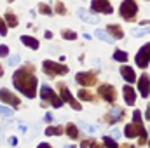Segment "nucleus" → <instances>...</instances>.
<instances>
[{"mask_svg":"<svg viewBox=\"0 0 150 148\" xmlns=\"http://www.w3.org/2000/svg\"><path fill=\"white\" fill-rule=\"evenodd\" d=\"M32 65H25L23 68H19V70H16L14 75H12V82H14V87L21 92V94H25L26 98H35V94H37V78H35V75L32 72Z\"/></svg>","mask_w":150,"mask_h":148,"instance_id":"obj_1","label":"nucleus"},{"mask_svg":"<svg viewBox=\"0 0 150 148\" xmlns=\"http://www.w3.org/2000/svg\"><path fill=\"white\" fill-rule=\"evenodd\" d=\"M40 98H42L44 101L51 103L54 108H61V106H63V99H61V98H59V96H58L49 85H45V84L40 87Z\"/></svg>","mask_w":150,"mask_h":148,"instance_id":"obj_2","label":"nucleus"},{"mask_svg":"<svg viewBox=\"0 0 150 148\" xmlns=\"http://www.w3.org/2000/svg\"><path fill=\"white\" fill-rule=\"evenodd\" d=\"M119 11H120V16L126 21H133L134 16H136V12H138V5H136L134 0H124L120 4V9Z\"/></svg>","mask_w":150,"mask_h":148,"instance_id":"obj_3","label":"nucleus"},{"mask_svg":"<svg viewBox=\"0 0 150 148\" xmlns=\"http://www.w3.org/2000/svg\"><path fill=\"white\" fill-rule=\"evenodd\" d=\"M42 68L47 75H67L68 73V66L61 65V63H54V61H44L42 63Z\"/></svg>","mask_w":150,"mask_h":148,"instance_id":"obj_4","label":"nucleus"},{"mask_svg":"<svg viewBox=\"0 0 150 148\" xmlns=\"http://www.w3.org/2000/svg\"><path fill=\"white\" fill-rule=\"evenodd\" d=\"M124 134L127 136V138H134V136H138L140 134V143L143 145L145 141H147V131L143 129V125L142 124H129V125H126V129H124Z\"/></svg>","mask_w":150,"mask_h":148,"instance_id":"obj_5","label":"nucleus"},{"mask_svg":"<svg viewBox=\"0 0 150 148\" xmlns=\"http://www.w3.org/2000/svg\"><path fill=\"white\" fill-rule=\"evenodd\" d=\"M149 63H150V44H147V45H143L138 51V54H136V65L140 68H147Z\"/></svg>","mask_w":150,"mask_h":148,"instance_id":"obj_6","label":"nucleus"},{"mask_svg":"<svg viewBox=\"0 0 150 148\" xmlns=\"http://www.w3.org/2000/svg\"><path fill=\"white\" fill-rule=\"evenodd\" d=\"M59 92H61V99H63V101H67L74 110H80V103L75 101V98L72 96V92L67 89V85H65L63 82H59Z\"/></svg>","mask_w":150,"mask_h":148,"instance_id":"obj_7","label":"nucleus"},{"mask_svg":"<svg viewBox=\"0 0 150 148\" xmlns=\"http://www.w3.org/2000/svg\"><path fill=\"white\" fill-rule=\"evenodd\" d=\"M91 9L94 12H101V14H112L113 12L108 0H91Z\"/></svg>","mask_w":150,"mask_h":148,"instance_id":"obj_8","label":"nucleus"},{"mask_svg":"<svg viewBox=\"0 0 150 148\" xmlns=\"http://www.w3.org/2000/svg\"><path fill=\"white\" fill-rule=\"evenodd\" d=\"M75 80L79 82V84H82V85H94L96 84V75L93 73V72H82V73H77L75 75Z\"/></svg>","mask_w":150,"mask_h":148,"instance_id":"obj_9","label":"nucleus"},{"mask_svg":"<svg viewBox=\"0 0 150 148\" xmlns=\"http://www.w3.org/2000/svg\"><path fill=\"white\" fill-rule=\"evenodd\" d=\"M98 94H100L105 101H108V103H112L113 99H115V89H113L112 85H108V84L100 85V87H98Z\"/></svg>","mask_w":150,"mask_h":148,"instance_id":"obj_10","label":"nucleus"},{"mask_svg":"<svg viewBox=\"0 0 150 148\" xmlns=\"http://www.w3.org/2000/svg\"><path fill=\"white\" fill-rule=\"evenodd\" d=\"M0 99L7 105H12V106H19V98H16L9 89H0Z\"/></svg>","mask_w":150,"mask_h":148,"instance_id":"obj_11","label":"nucleus"},{"mask_svg":"<svg viewBox=\"0 0 150 148\" xmlns=\"http://www.w3.org/2000/svg\"><path fill=\"white\" fill-rule=\"evenodd\" d=\"M138 89H140L142 98H149V94H150V78H149V75H142V77H140V80H138Z\"/></svg>","mask_w":150,"mask_h":148,"instance_id":"obj_12","label":"nucleus"},{"mask_svg":"<svg viewBox=\"0 0 150 148\" xmlns=\"http://www.w3.org/2000/svg\"><path fill=\"white\" fill-rule=\"evenodd\" d=\"M77 14H79V18H80L82 21H86V23H91V25H98V23H100V18H98L96 14H91V12L86 11V9H79Z\"/></svg>","mask_w":150,"mask_h":148,"instance_id":"obj_13","label":"nucleus"},{"mask_svg":"<svg viewBox=\"0 0 150 148\" xmlns=\"http://www.w3.org/2000/svg\"><path fill=\"white\" fill-rule=\"evenodd\" d=\"M122 92H124V99H126V103H127L129 106H133V105H134V101H136V94H134V89H133L131 85H124Z\"/></svg>","mask_w":150,"mask_h":148,"instance_id":"obj_14","label":"nucleus"},{"mask_svg":"<svg viewBox=\"0 0 150 148\" xmlns=\"http://www.w3.org/2000/svg\"><path fill=\"white\" fill-rule=\"evenodd\" d=\"M120 75H122L124 80L129 82V84H133V82L136 80V73H134V70H133L131 66H122V68H120Z\"/></svg>","mask_w":150,"mask_h":148,"instance_id":"obj_15","label":"nucleus"},{"mask_svg":"<svg viewBox=\"0 0 150 148\" xmlns=\"http://www.w3.org/2000/svg\"><path fill=\"white\" fill-rule=\"evenodd\" d=\"M21 42H23V44H25L26 47L33 49V51H37L38 47H40V44H38V40H37V38L28 37V35H23V37H21Z\"/></svg>","mask_w":150,"mask_h":148,"instance_id":"obj_16","label":"nucleus"},{"mask_svg":"<svg viewBox=\"0 0 150 148\" xmlns=\"http://www.w3.org/2000/svg\"><path fill=\"white\" fill-rule=\"evenodd\" d=\"M107 32H108L113 38H122L124 37V32L120 30L119 25H108V26H107Z\"/></svg>","mask_w":150,"mask_h":148,"instance_id":"obj_17","label":"nucleus"},{"mask_svg":"<svg viewBox=\"0 0 150 148\" xmlns=\"http://www.w3.org/2000/svg\"><path fill=\"white\" fill-rule=\"evenodd\" d=\"M5 21H7V26H11V28H16L18 26V18H16V14L12 11H7L5 12Z\"/></svg>","mask_w":150,"mask_h":148,"instance_id":"obj_18","label":"nucleus"},{"mask_svg":"<svg viewBox=\"0 0 150 148\" xmlns=\"http://www.w3.org/2000/svg\"><path fill=\"white\" fill-rule=\"evenodd\" d=\"M96 37L100 38V40H103V42H108V44H113V37L110 35V33L103 32V30H96Z\"/></svg>","mask_w":150,"mask_h":148,"instance_id":"obj_19","label":"nucleus"},{"mask_svg":"<svg viewBox=\"0 0 150 148\" xmlns=\"http://www.w3.org/2000/svg\"><path fill=\"white\" fill-rule=\"evenodd\" d=\"M113 59H115V61H120V63H126V61H127V52L117 49V51L113 52Z\"/></svg>","mask_w":150,"mask_h":148,"instance_id":"obj_20","label":"nucleus"},{"mask_svg":"<svg viewBox=\"0 0 150 148\" xmlns=\"http://www.w3.org/2000/svg\"><path fill=\"white\" fill-rule=\"evenodd\" d=\"M122 117H124V111L119 110V108H115V110L110 111V115H108V120H110V122L113 124L115 120H119V118H122Z\"/></svg>","mask_w":150,"mask_h":148,"instance_id":"obj_21","label":"nucleus"},{"mask_svg":"<svg viewBox=\"0 0 150 148\" xmlns=\"http://www.w3.org/2000/svg\"><path fill=\"white\" fill-rule=\"evenodd\" d=\"M67 134H68L72 140H77V138H79V131H77V125H74V124H68V125H67Z\"/></svg>","mask_w":150,"mask_h":148,"instance_id":"obj_22","label":"nucleus"},{"mask_svg":"<svg viewBox=\"0 0 150 148\" xmlns=\"http://www.w3.org/2000/svg\"><path fill=\"white\" fill-rule=\"evenodd\" d=\"M149 33H150V26L149 28H134V30H131L133 37H143V35H149Z\"/></svg>","mask_w":150,"mask_h":148,"instance_id":"obj_23","label":"nucleus"},{"mask_svg":"<svg viewBox=\"0 0 150 148\" xmlns=\"http://www.w3.org/2000/svg\"><path fill=\"white\" fill-rule=\"evenodd\" d=\"M79 98H80L82 101H93V98H94V96H93L89 91H86V89H80V91H79Z\"/></svg>","mask_w":150,"mask_h":148,"instance_id":"obj_24","label":"nucleus"},{"mask_svg":"<svg viewBox=\"0 0 150 148\" xmlns=\"http://www.w3.org/2000/svg\"><path fill=\"white\" fill-rule=\"evenodd\" d=\"M38 11H40L42 14H45V16H51V14H52V9H51L47 4H38Z\"/></svg>","mask_w":150,"mask_h":148,"instance_id":"obj_25","label":"nucleus"},{"mask_svg":"<svg viewBox=\"0 0 150 148\" xmlns=\"http://www.w3.org/2000/svg\"><path fill=\"white\" fill-rule=\"evenodd\" d=\"M45 134L47 136H52V134H58L59 136V134H63V129L61 127H47L45 129Z\"/></svg>","mask_w":150,"mask_h":148,"instance_id":"obj_26","label":"nucleus"},{"mask_svg":"<svg viewBox=\"0 0 150 148\" xmlns=\"http://www.w3.org/2000/svg\"><path fill=\"white\" fill-rule=\"evenodd\" d=\"M61 35H63V38H68V40H75L77 38V33L72 32V30H63Z\"/></svg>","mask_w":150,"mask_h":148,"instance_id":"obj_27","label":"nucleus"},{"mask_svg":"<svg viewBox=\"0 0 150 148\" xmlns=\"http://www.w3.org/2000/svg\"><path fill=\"white\" fill-rule=\"evenodd\" d=\"M12 113H14V111L11 110V108H7V106L0 105V117H12Z\"/></svg>","mask_w":150,"mask_h":148,"instance_id":"obj_28","label":"nucleus"},{"mask_svg":"<svg viewBox=\"0 0 150 148\" xmlns=\"http://www.w3.org/2000/svg\"><path fill=\"white\" fill-rule=\"evenodd\" d=\"M54 11H56L58 14H65V12H67V9H65L63 2H56V4H54Z\"/></svg>","mask_w":150,"mask_h":148,"instance_id":"obj_29","label":"nucleus"},{"mask_svg":"<svg viewBox=\"0 0 150 148\" xmlns=\"http://www.w3.org/2000/svg\"><path fill=\"white\" fill-rule=\"evenodd\" d=\"M103 143H105V147H107V148H117V143L113 141L112 138H108V136H107V138H103Z\"/></svg>","mask_w":150,"mask_h":148,"instance_id":"obj_30","label":"nucleus"},{"mask_svg":"<svg viewBox=\"0 0 150 148\" xmlns=\"http://www.w3.org/2000/svg\"><path fill=\"white\" fill-rule=\"evenodd\" d=\"M0 35H2V37L7 35V23H4L2 18H0Z\"/></svg>","mask_w":150,"mask_h":148,"instance_id":"obj_31","label":"nucleus"},{"mask_svg":"<svg viewBox=\"0 0 150 148\" xmlns=\"http://www.w3.org/2000/svg\"><path fill=\"white\" fill-rule=\"evenodd\" d=\"M7 63H9V66H16V65L19 63V56L16 54V56H12V58H9V59H7Z\"/></svg>","mask_w":150,"mask_h":148,"instance_id":"obj_32","label":"nucleus"},{"mask_svg":"<svg viewBox=\"0 0 150 148\" xmlns=\"http://www.w3.org/2000/svg\"><path fill=\"white\" fill-rule=\"evenodd\" d=\"M82 127H84L87 132H96V127H93V125H89V124H86V122H82Z\"/></svg>","mask_w":150,"mask_h":148,"instance_id":"obj_33","label":"nucleus"},{"mask_svg":"<svg viewBox=\"0 0 150 148\" xmlns=\"http://www.w3.org/2000/svg\"><path fill=\"white\" fill-rule=\"evenodd\" d=\"M2 56H9V47L7 45H0V58Z\"/></svg>","mask_w":150,"mask_h":148,"instance_id":"obj_34","label":"nucleus"},{"mask_svg":"<svg viewBox=\"0 0 150 148\" xmlns=\"http://www.w3.org/2000/svg\"><path fill=\"white\" fill-rule=\"evenodd\" d=\"M7 141H9V145H12V147H16V145H18V138H14V136H11Z\"/></svg>","mask_w":150,"mask_h":148,"instance_id":"obj_35","label":"nucleus"},{"mask_svg":"<svg viewBox=\"0 0 150 148\" xmlns=\"http://www.w3.org/2000/svg\"><path fill=\"white\" fill-rule=\"evenodd\" d=\"M119 136H120L119 129H113V131H112V138H119Z\"/></svg>","mask_w":150,"mask_h":148,"instance_id":"obj_36","label":"nucleus"},{"mask_svg":"<svg viewBox=\"0 0 150 148\" xmlns=\"http://www.w3.org/2000/svg\"><path fill=\"white\" fill-rule=\"evenodd\" d=\"M44 37L47 38V40H51V38H52V32H45V33H44Z\"/></svg>","mask_w":150,"mask_h":148,"instance_id":"obj_37","label":"nucleus"},{"mask_svg":"<svg viewBox=\"0 0 150 148\" xmlns=\"http://www.w3.org/2000/svg\"><path fill=\"white\" fill-rule=\"evenodd\" d=\"M26 129H28V127H26L25 124H19V131H21V132H26Z\"/></svg>","mask_w":150,"mask_h":148,"instance_id":"obj_38","label":"nucleus"},{"mask_svg":"<svg viewBox=\"0 0 150 148\" xmlns=\"http://www.w3.org/2000/svg\"><path fill=\"white\" fill-rule=\"evenodd\" d=\"M38 148H52V147H51V145H47V143H40Z\"/></svg>","mask_w":150,"mask_h":148,"instance_id":"obj_39","label":"nucleus"},{"mask_svg":"<svg viewBox=\"0 0 150 148\" xmlns=\"http://www.w3.org/2000/svg\"><path fill=\"white\" fill-rule=\"evenodd\" d=\"M145 118L150 120V105H149V108H147V115H145Z\"/></svg>","mask_w":150,"mask_h":148,"instance_id":"obj_40","label":"nucleus"},{"mask_svg":"<svg viewBox=\"0 0 150 148\" xmlns=\"http://www.w3.org/2000/svg\"><path fill=\"white\" fill-rule=\"evenodd\" d=\"M45 120H47V122H51V120H52V115H51V113H47V115H45Z\"/></svg>","mask_w":150,"mask_h":148,"instance_id":"obj_41","label":"nucleus"},{"mask_svg":"<svg viewBox=\"0 0 150 148\" xmlns=\"http://www.w3.org/2000/svg\"><path fill=\"white\" fill-rule=\"evenodd\" d=\"M89 147V143H87V141H82V145H80V148H87Z\"/></svg>","mask_w":150,"mask_h":148,"instance_id":"obj_42","label":"nucleus"},{"mask_svg":"<svg viewBox=\"0 0 150 148\" xmlns=\"http://www.w3.org/2000/svg\"><path fill=\"white\" fill-rule=\"evenodd\" d=\"M89 147H91V148H101V147H100V145H96V143H91Z\"/></svg>","mask_w":150,"mask_h":148,"instance_id":"obj_43","label":"nucleus"},{"mask_svg":"<svg viewBox=\"0 0 150 148\" xmlns=\"http://www.w3.org/2000/svg\"><path fill=\"white\" fill-rule=\"evenodd\" d=\"M2 75H4V70H2V65H0V77H2Z\"/></svg>","mask_w":150,"mask_h":148,"instance_id":"obj_44","label":"nucleus"},{"mask_svg":"<svg viewBox=\"0 0 150 148\" xmlns=\"http://www.w3.org/2000/svg\"><path fill=\"white\" fill-rule=\"evenodd\" d=\"M65 148H75V147H72V145H70V147H65Z\"/></svg>","mask_w":150,"mask_h":148,"instance_id":"obj_45","label":"nucleus"},{"mask_svg":"<svg viewBox=\"0 0 150 148\" xmlns=\"http://www.w3.org/2000/svg\"><path fill=\"white\" fill-rule=\"evenodd\" d=\"M7 2H14V0H7Z\"/></svg>","mask_w":150,"mask_h":148,"instance_id":"obj_46","label":"nucleus"},{"mask_svg":"<svg viewBox=\"0 0 150 148\" xmlns=\"http://www.w3.org/2000/svg\"><path fill=\"white\" fill-rule=\"evenodd\" d=\"M149 145H150V141H149Z\"/></svg>","mask_w":150,"mask_h":148,"instance_id":"obj_47","label":"nucleus"}]
</instances>
